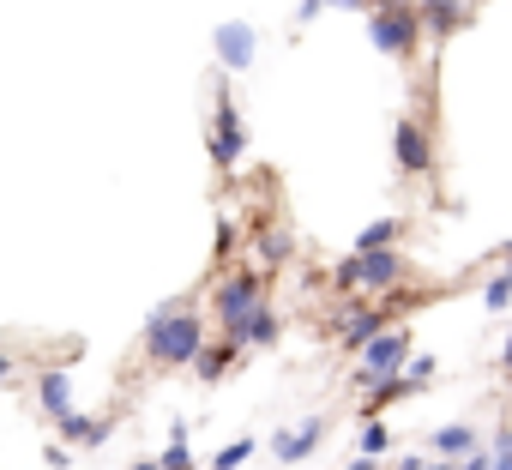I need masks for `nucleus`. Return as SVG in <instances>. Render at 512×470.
<instances>
[{
  "instance_id": "2f4dec72",
  "label": "nucleus",
  "mask_w": 512,
  "mask_h": 470,
  "mask_svg": "<svg viewBox=\"0 0 512 470\" xmlns=\"http://www.w3.org/2000/svg\"><path fill=\"white\" fill-rule=\"evenodd\" d=\"M368 7H404V0H368Z\"/></svg>"
},
{
  "instance_id": "6e6552de",
  "label": "nucleus",
  "mask_w": 512,
  "mask_h": 470,
  "mask_svg": "<svg viewBox=\"0 0 512 470\" xmlns=\"http://www.w3.org/2000/svg\"><path fill=\"white\" fill-rule=\"evenodd\" d=\"M392 163H398L404 175H434V139H428V127H422L416 115H404V121L392 127Z\"/></svg>"
},
{
  "instance_id": "0eeeda50",
  "label": "nucleus",
  "mask_w": 512,
  "mask_h": 470,
  "mask_svg": "<svg viewBox=\"0 0 512 470\" xmlns=\"http://www.w3.org/2000/svg\"><path fill=\"white\" fill-rule=\"evenodd\" d=\"M362 368H356V386H368V380H386V374H398L404 368V356H410V338L398 332V326H380L362 350Z\"/></svg>"
},
{
  "instance_id": "a878e982",
  "label": "nucleus",
  "mask_w": 512,
  "mask_h": 470,
  "mask_svg": "<svg viewBox=\"0 0 512 470\" xmlns=\"http://www.w3.org/2000/svg\"><path fill=\"white\" fill-rule=\"evenodd\" d=\"M43 458H49V470H67V464H73V446H61V440H55Z\"/></svg>"
},
{
  "instance_id": "9d476101",
  "label": "nucleus",
  "mask_w": 512,
  "mask_h": 470,
  "mask_svg": "<svg viewBox=\"0 0 512 470\" xmlns=\"http://www.w3.org/2000/svg\"><path fill=\"white\" fill-rule=\"evenodd\" d=\"M278 338H284V320H278L272 302H253V308L235 320V332H229V344H241V350H272Z\"/></svg>"
},
{
  "instance_id": "aec40b11",
  "label": "nucleus",
  "mask_w": 512,
  "mask_h": 470,
  "mask_svg": "<svg viewBox=\"0 0 512 470\" xmlns=\"http://www.w3.org/2000/svg\"><path fill=\"white\" fill-rule=\"evenodd\" d=\"M482 308H488V314H506V308H512V272H494V278L482 284Z\"/></svg>"
},
{
  "instance_id": "423d86ee",
  "label": "nucleus",
  "mask_w": 512,
  "mask_h": 470,
  "mask_svg": "<svg viewBox=\"0 0 512 470\" xmlns=\"http://www.w3.org/2000/svg\"><path fill=\"white\" fill-rule=\"evenodd\" d=\"M380 326H392V314H386L374 296H350V302L338 308V320H332V338H338L344 350H362Z\"/></svg>"
},
{
  "instance_id": "39448f33",
  "label": "nucleus",
  "mask_w": 512,
  "mask_h": 470,
  "mask_svg": "<svg viewBox=\"0 0 512 470\" xmlns=\"http://www.w3.org/2000/svg\"><path fill=\"white\" fill-rule=\"evenodd\" d=\"M253 302H266V272H260V266H247V272H223V278H217V290H211V320L223 326V338L235 332V320H241Z\"/></svg>"
},
{
  "instance_id": "4468645a",
  "label": "nucleus",
  "mask_w": 512,
  "mask_h": 470,
  "mask_svg": "<svg viewBox=\"0 0 512 470\" xmlns=\"http://www.w3.org/2000/svg\"><path fill=\"white\" fill-rule=\"evenodd\" d=\"M37 410H43V416L73 410V374H67V368H43V374H37Z\"/></svg>"
},
{
  "instance_id": "7c9ffc66",
  "label": "nucleus",
  "mask_w": 512,
  "mask_h": 470,
  "mask_svg": "<svg viewBox=\"0 0 512 470\" xmlns=\"http://www.w3.org/2000/svg\"><path fill=\"white\" fill-rule=\"evenodd\" d=\"M127 470H157V458H133V464H127Z\"/></svg>"
},
{
  "instance_id": "ddd939ff",
  "label": "nucleus",
  "mask_w": 512,
  "mask_h": 470,
  "mask_svg": "<svg viewBox=\"0 0 512 470\" xmlns=\"http://www.w3.org/2000/svg\"><path fill=\"white\" fill-rule=\"evenodd\" d=\"M235 356H241V344H229V338H223V344H211V338H205V344L193 350V362H187V368H193L205 386H217V380L235 368Z\"/></svg>"
},
{
  "instance_id": "c85d7f7f",
  "label": "nucleus",
  "mask_w": 512,
  "mask_h": 470,
  "mask_svg": "<svg viewBox=\"0 0 512 470\" xmlns=\"http://www.w3.org/2000/svg\"><path fill=\"white\" fill-rule=\"evenodd\" d=\"M416 464H422L416 452H404V458H392V470H416Z\"/></svg>"
},
{
  "instance_id": "f03ea898",
  "label": "nucleus",
  "mask_w": 512,
  "mask_h": 470,
  "mask_svg": "<svg viewBox=\"0 0 512 470\" xmlns=\"http://www.w3.org/2000/svg\"><path fill=\"white\" fill-rule=\"evenodd\" d=\"M410 278L398 248H350V260L332 266V290L338 296H392Z\"/></svg>"
},
{
  "instance_id": "f8f14e48",
  "label": "nucleus",
  "mask_w": 512,
  "mask_h": 470,
  "mask_svg": "<svg viewBox=\"0 0 512 470\" xmlns=\"http://www.w3.org/2000/svg\"><path fill=\"white\" fill-rule=\"evenodd\" d=\"M410 7H416V19H422V37H434V43L458 37V31H464V19H470L464 0H410Z\"/></svg>"
},
{
  "instance_id": "1a4fd4ad",
  "label": "nucleus",
  "mask_w": 512,
  "mask_h": 470,
  "mask_svg": "<svg viewBox=\"0 0 512 470\" xmlns=\"http://www.w3.org/2000/svg\"><path fill=\"white\" fill-rule=\"evenodd\" d=\"M211 49H217L223 73H247L253 61H260V31H253V25H241V19H229V25H217Z\"/></svg>"
},
{
  "instance_id": "7ed1b4c3",
  "label": "nucleus",
  "mask_w": 512,
  "mask_h": 470,
  "mask_svg": "<svg viewBox=\"0 0 512 470\" xmlns=\"http://www.w3.org/2000/svg\"><path fill=\"white\" fill-rule=\"evenodd\" d=\"M368 43H374L386 61H416L428 37H422L416 7L404 0V7H368Z\"/></svg>"
},
{
  "instance_id": "9b49d317",
  "label": "nucleus",
  "mask_w": 512,
  "mask_h": 470,
  "mask_svg": "<svg viewBox=\"0 0 512 470\" xmlns=\"http://www.w3.org/2000/svg\"><path fill=\"white\" fill-rule=\"evenodd\" d=\"M320 440H326V416H308L302 428L272 434V458H278V464H308V458L320 452Z\"/></svg>"
},
{
  "instance_id": "2eb2a0df",
  "label": "nucleus",
  "mask_w": 512,
  "mask_h": 470,
  "mask_svg": "<svg viewBox=\"0 0 512 470\" xmlns=\"http://www.w3.org/2000/svg\"><path fill=\"white\" fill-rule=\"evenodd\" d=\"M476 446H482V434H476L470 422H446V428L428 434V452H434V458H464V452H476Z\"/></svg>"
},
{
  "instance_id": "412c9836",
  "label": "nucleus",
  "mask_w": 512,
  "mask_h": 470,
  "mask_svg": "<svg viewBox=\"0 0 512 470\" xmlns=\"http://www.w3.org/2000/svg\"><path fill=\"white\" fill-rule=\"evenodd\" d=\"M404 380H410V392H422V386H434V374H440V362L422 350V356H404V368H398Z\"/></svg>"
},
{
  "instance_id": "bb28decb",
  "label": "nucleus",
  "mask_w": 512,
  "mask_h": 470,
  "mask_svg": "<svg viewBox=\"0 0 512 470\" xmlns=\"http://www.w3.org/2000/svg\"><path fill=\"white\" fill-rule=\"evenodd\" d=\"M326 7H338V13H368V0H326Z\"/></svg>"
},
{
  "instance_id": "20e7f679",
  "label": "nucleus",
  "mask_w": 512,
  "mask_h": 470,
  "mask_svg": "<svg viewBox=\"0 0 512 470\" xmlns=\"http://www.w3.org/2000/svg\"><path fill=\"white\" fill-rule=\"evenodd\" d=\"M205 151H211V163H217L223 175H235V169H241V157H247V121H241V109H235L229 85H217V103H211V139H205Z\"/></svg>"
},
{
  "instance_id": "5701e85b",
  "label": "nucleus",
  "mask_w": 512,
  "mask_h": 470,
  "mask_svg": "<svg viewBox=\"0 0 512 470\" xmlns=\"http://www.w3.org/2000/svg\"><path fill=\"white\" fill-rule=\"evenodd\" d=\"M157 470H199V464H193V446L169 434V446H163V458H157Z\"/></svg>"
},
{
  "instance_id": "cd10ccee",
  "label": "nucleus",
  "mask_w": 512,
  "mask_h": 470,
  "mask_svg": "<svg viewBox=\"0 0 512 470\" xmlns=\"http://www.w3.org/2000/svg\"><path fill=\"white\" fill-rule=\"evenodd\" d=\"M13 368H19V362H13L7 350H0V386H7V380H13Z\"/></svg>"
},
{
  "instance_id": "f257e3e1",
  "label": "nucleus",
  "mask_w": 512,
  "mask_h": 470,
  "mask_svg": "<svg viewBox=\"0 0 512 470\" xmlns=\"http://www.w3.org/2000/svg\"><path fill=\"white\" fill-rule=\"evenodd\" d=\"M205 344V314L187 302H163L145 320V362L151 368H187L193 350Z\"/></svg>"
},
{
  "instance_id": "6ab92c4d",
  "label": "nucleus",
  "mask_w": 512,
  "mask_h": 470,
  "mask_svg": "<svg viewBox=\"0 0 512 470\" xmlns=\"http://www.w3.org/2000/svg\"><path fill=\"white\" fill-rule=\"evenodd\" d=\"M356 440H362L368 458H386V452H392V428H386L380 416H362V434H356Z\"/></svg>"
},
{
  "instance_id": "c756f323",
  "label": "nucleus",
  "mask_w": 512,
  "mask_h": 470,
  "mask_svg": "<svg viewBox=\"0 0 512 470\" xmlns=\"http://www.w3.org/2000/svg\"><path fill=\"white\" fill-rule=\"evenodd\" d=\"M344 470H380V458H368V452H362V458H356V464H344Z\"/></svg>"
},
{
  "instance_id": "393cba45",
  "label": "nucleus",
  "mask_w": 512,
  "mask_h": 470,
  "mask_svg": "<svg viewBox=\"0 0 512 470\" xmlns=\"http://www.w3.org/2000/svg\"><path fill=\"white\" fill-rule=\"evenodd\" d=\"M109 434H115V422H109V416H91V440H85V446H103Z\"/></svg>"
},
{
  "instance_id": "f3484780",
  "label": "nucleus",
  "mask_w": 512,
  "mask_h": 470,
  "mask_svg": "<svg viewBox=\"0 0 512 470\" xmlns=\"http://www.w3.org/2000/svg\"><path fill=\"white\" fill-rule=\"evenodd\" d=\"M398 235H404V217H374L356 229V248H398Z\"/></svg>"
},
{
  "instance_id": "b1692460",
  "label": "nucleus",
  "mask_w": 512,
  "mask_h": 470,
  "mask_svg": "<svg viewBox=\"0 0 512 470\" xmlns=\"http://www.w3.org/2000/svg\"><path fill=\"white\" fill-rule=\"evenodd\" d=\"M326 13V0H296V25H314Z\"/></svg>"
},
{
  "instance_id": "4be33fe9",
  "label": "nucleus",
  "mask_w": 512,
  "mask_h": 470,
  "mask_svg": "<svg viewBox=\"0 0 512 470\" xmlns=\"http://www.w3.org/2000/svg\"><path fill=\"white\" fill-rule=\"evenodd\" d=\"M253 452H260V440H247V434H241V440L217 446V458H211V464H217V470H241V464H247Z\"/></svg>"
},
{
  "instance_id": "dca6fc26",
  "label": "nucleus",
  "mask_w": 512,
  "mask_h": 470,
  "mask_svg": "<svg viewBox=\"0 0 512 470\" xmlns=\"http://www.w3.org/2000/svg\"><path fill=\"white\" fill-rule=\"evenodd\" d=\"M253 254H260L266 266H284V260L296 254V235H290L284 223H260V229H253Z\"/></svg>"
},
{
  "instance_id": "a211bd4d",
  "label": "nucleus",
  "mask_w": 512,
  "mask_h": 470,
  "mask_svg": "<svg viewBox=\"0 0 512 470\" xmlns=\"http://www.w3.org/2000/svg\"><path fill=\"white\" fill-rule=\"evenodd\" d=\"M362 392H368V416H380L386 404H398V398H410V380H404V374H386V380H368Z\"/></svg>"
}]
</instances>
